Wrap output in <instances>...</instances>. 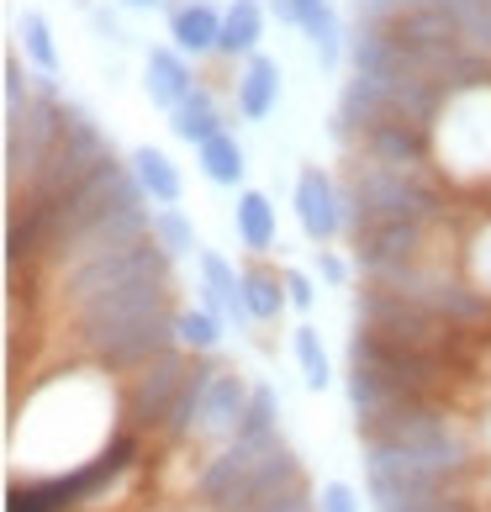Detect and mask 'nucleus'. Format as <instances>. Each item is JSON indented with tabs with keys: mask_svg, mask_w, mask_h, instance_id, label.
Here are the masks:
<instances>
[{
	"mask_svg": "<svg viewBox=\"0 0 491 512\" xmlns=\"http://www.w3.org/2000/svg\"><path fill=\"white\" fill-rule=\"evenodd\" d=\"M175 286L169 280H143V286H127V291H111L101 301L80 307L74 322V338L80 349L106 370H132L143 359H154L164 349L180 344L175 333Z\"/></svg>",
	"mask_w": 491,
	"mask_h": 512,
	"instance_id": "obj_1",
	"label": "nucleus"
},
{
	"mask_svg": "<svg viewBox=\"0 0 491 512\" xmlns=\"http://www.w3.org/2000/svg\"><path fill=\"white\" fill-rule=\"evenodd\" d=\"M301 486H307V470H301L296 449L280 433H259V439L222 444L201 465L191 502L201 512H249V507L286 497V491H301Z\"/></svg>",
	"mask_w": 491,
	"mask_h": 512,
	"instance_id": "obj_2",
	"label": "nucleus"
},
{
	"mask_svg": "<svg viewBox=\"0 0 491 512\" xmlns=\"http://www.w3.org/2000/svg\"><path fill=\"white\" fill-rule=\"evenodd\" d=\"M338 185H344L349 233L375 227V222H444L449 217V196H444L439 169H396L381 159L349 154Z\"/></svg>",
	"mask_w": 491,
	"mask_h": 512,
	"instance_id": "obj_3",
	"label": "nucleus"
},
{
	"mask_svg": "<svg viewBox=\"0 0 491 512\" xmlns=\"http://www.w3.org/2000/svg\"><path fill=\"white\" fill-rule=\"evenodd\" d=\"M460 481H444L439 470L412 460L407 449L386 439H365V491L375 512H476L470 497L455 491Z\"/></svg>",
	"mask_w": 491,
	"mask_h": 512,
	"instance_id": "obj_4",
	"label": "nucleus"
},
{
	"mask_svg": "<svg viewBox=\"0 0 491 512\" xmlns=\"http://www.w3.org/2000/svg\"><path fill=\"white\" fill-rule=\"evenodd\" d=\"M365 439H386L396 449H407L412 460H423L428 470H439L444 481H465L470 465H476V444H470V433L449 412L433 407L428 396L391 407L381 423L365 428Z\"/></svg>",
	"mask_w": 491,
	"mask_h": 512,
	"instance_id": "obj_5",
	"label": "nucleus"
},
{
	"mask_svg": "<svg viewBox=\"0 0 491 512\" xmlns=\"http://www.w3.org/2000/svg\"><path fill=\"white\" fill-rule=\"evenodd\" d=\"M433 164L449 180H491V80L444 101L433 122Z\"/></svg>",
	"mask_w": 491,
	"mask_h": 512,
	"instance_id": "obj_6",
	"label": "nucleus"
},
{
	"mask_svg": "<svg viewBox=\"0 0 491 512\" xmlns=\"http://www.w3.org/2000/svg\"><path fill=\"white\" fill-rule=\"evenodd\" d=\"M169 270H175V259L154 238H143V243H127V249H111V254L74 264V270H64L53 280V291H59V307L74 317L80 307H90V301H101L111 291L143 286V280H169Z\"/></svg>",
	"mask_w": 491,
	"mask_h": 512,
	"instance_id": "obj_7",
	"label": "nucleus"
},
{
	"mask_svg": "<svg viewBox=\"0 0 491 512\" xmlns=\"http://www.w3.org/2000/svg\"><path fill=\"white\" fill-rule=\"evenodd\" d=\"M106 159H117L111 154V143H106V132L101 122L90 117L85 106H74L64 101V127H59V143H53V154L43 159V169H37V180L27 185V201L32 206H53V201H64L74 185H85Z\"/></svg>",
	"mask_w": 491,
	"mask_h": 512,
	"instance_id": "obj_8",
	"label": "nucleus"
},
{
	"mask_svg": "<svg viewBox=\"0 0 491 512\" xmlns=\"http://www.w3.org/2000/svg\"><path fill=\"white\" fill-rule=\"evenodd\" d=\"M59 127H64V96L53 85V74H43L32 85V96L6 111V185H11V196H22L37 180V169H43V159L59 143Z\"/></svg>",
	"mask_w": 491,
	"mask_h": 512,
	"instance_id": "obj_9",
	"label": "nucleus"
},
{
	"mask_svg": "<svg viewBox=\"0 0 491 512\" xmlns=\"http://www.w3.org/2000/svg\"><path fill=\"white\" fill-rule=\"evenodd\" d=\"M354 317H360V328L391 338V344L402 349H418V354H444L449 344H455V322H444L439 312L418 307L412 296L381 286V280H365L360 296H354Z\"/></svg>",
	"mask_w": 491,
	"mask_h": 512,
	"instance_id": "obj_10",
	"label": "nucleus"
},
{
	"mask_svg": "<svg viewBox=\"0 0 491 512\" xmlns=\"http://www.w3.org/2000/svg\"><path fill=\"white\" fill-rule=\"evenodd\" d=\"M196 365H201V354L180 349V344L154 354V359H143V365H132L127 381H122V417L138 433H148V428L164 433L169 428V412H175L180 391L191 386Z\"/></svg>",
	"mask_w": 491,
	"mask_h": 512,
	"instance_id": "obj_11",
	"label": "nucleus"
},
{
	"mask_svg": "<svg viewBox=\"0 0 491 512\" xmlns=\"http://www.w3.org/2000/svg\"><path fill=\"white\" fill-rule=\"evenodd\" d=\"M254 386L243 381L233 365H201L191 381V428H185V444H233L243 428V412H249Z\"/></svg>",
	"mask_w": 491,
	"mask_h": 512,
	"instance_id": "obj_12",
	"label": "nucleus"
},
{
	"mask_svg": "<svg viewBox=\"0 0 491 512\" xmlns=\"http://www.w3.org/2000/svg\"><path fill=\"white\" fill-rule=\"evenodd\" d=\"M433 233H439V222H375V227H360V233H349L354 264H360L365 280H386L396 270H407V264L439 259Z\"/></svg>",
	"mask_w": 491,
	"mask_h": 512,
	"instance_id": "obj_13",
	"label": "nucleus"
},
{
	"mask_svg": "<svg viewBox=\"0 0 491 512\" xmlns=\"http://www.w3.org/2000/svg\"><path fill=\"white\" fill-rule=\"evenodd\" d=\"M148 233H154V212H148V206H122V212H111V217H101V222H90L85 233L64 238L59 249L48 254V264H53V280H59L64 270H74V264L96 259V254L127 249V243H143Z\"/></svg>",
	"mask_w": 491,
	"mask_h": 512,
	"instance_id": "obj_14",
	"label": "nucleus"
},
{
	"mask_svg": "<svg viewBox=\"0 0 491 512\" xmlns=\"http://www.w3.org/2000/svg\"><path fill=\"white\" fill-rule=\"evenodd\" d=\"M296 227L307 233V243H317V249H328L333 238L349 233V217H344V185H338V175H328L323 164H307L296 175Z\"/></svg>",
	"mask_w": 491,
	"mask_h": 512,
	"instance_id": "obj_15",
	"label": "nucleus"
},
{
	"mask_svg": "<svg viewBox=\"0 0 491 512\" xmlns=\"http://www.w3.org/2000/svg\"><path fill=\"white\" fill-rule=\"evenodd\" d=\"M169 43L185 59H212L222 43V11L212 0H169Z\"/></svg>",
	"mask_w": 491,
	"mask_h": 512,
	"instance_id": "obj_16",
	"label": "nucleus"
},
{
	"mask_svg": "<svg viewBox=\"0 0 491 512\" xmlns=\"http://www.w3.org/2000/svg\"><path fill=\"white\" fill-rule=\"evenodd\" d=\"M143 90H148V101H154L159 111H175L196 90V59H185L175 43L148 48V59H143Z\"/></svg>",
	"mask_w": 491,
	"mask_h": 512,
	"instance_id": "obj_17",
	"label": "nucleus"
},
{
	"mask_svg": "<svg viewBox=\"0 0 491 512\" xmlns=\"http://www.w3.org/2000/svg\"><path fill=\"white\" fill-rule=\"evenodd\" d=\"M280 64L270 53H249V59L238 64V80H233V101H238V117L243 122H264L270 111L280 106Z\"/></svg>",
	"mask_w": 491,
	"mask_h": 512,
	"instance_id": "obj_18",
	"label": "nucleus"
},
{
	"mask_svg": "<svg viewBox=\"0 0 491 512\" xmlns=\"http://www.w3.org/2000/svg\"><path fill=\"white\" fill-rule=\"evenodd\" d=\"M196 264H201V307H212L222 322H238V328L254 322L249 307H243V270H233V264L212 249H201Z\"/></svg>",
	"mask_w": 491,
	"mask_h": 512,
	"instance_id": "obj_19",
	"label": "nucleus"
},
{
	"mask_svg": "<svg viewBox=\"0 0 491 512\" xmlns=\"http://www.w3.org/2000/svg\"><path fill=\"white\" fill-rule=\"evenodd\" d=\"M233 233L243 243V254H270L275 238H280V217H275V201L254 191V185H238V206H233Z\"/></svg>",
	"mask_w": 491,
	"mask_h": 512,
	"instance_id": "obj_20",
	"label": "nucleus"
},
{
	"mask_svg": "<svg viewBox=\"0 0 491 512\" xmlns=\"http://www.w3.org/2000/svg\"><path fill=\"white\" fill-rule=\"evenodd\" d=\"M243 307H249L254 322H275L280 312L291 307L286 296V270H275L270 254H249V264H243Z\"/></svg>",
	"mask_w": 491,
	"mask_h": 512,
	"instance_id": "obj_21",
	"label": "nucleus"
},
{
	"mask_svg": "<svg viewBox=\"0 0 491 512\" xmlns=\"http://www.w3.org/2000/svg\"><path fill=\"white\" fill-rule=\"evenodd\" d=\"M127 164H132V175H138L143 196L154 201V206H180L185 180H180V169H175V159H169L164 148L143 143V148H132V154H127Z\"/></svg>",
	"mask_w": 491,
	"mask_h": 512,
	"instance_id": "obj_22",
	"label": "nucleus"
},
{
	"mask_svg": "<svg viewBox=\"0 0 491 512\" xmlns=\"http://www.w3.org/2000/svg\"><path fill=\"white\" fill-rule=\"evenodd\" d=\"M259 37H264V6H259V0H228V6H222L217 59L243 64L249 53H259Z\"/></svg>",
	"mask_w": 491,
	"mask_h": 512,
	"instance_id": "obj_23",
	"label": "nucleus"
},
{
	"mask_svg": "<svg viewBox=\"0 0 491 512\" xmlns=\"http://www.w3.org/2000/svg\"><path fill=\"white\" fill-rule=\"evenodd\" d=\"M222 127H228V122H222V106L212 96V85H196L191 96L169 111V132H175L180 143H191V148H201L206 138H217Z\"/></svg>",
	"mask_w": 491,
	"mask_h": 512,
	"instance_id": "obj_24",
	"label": "nucleus"
},
{
	"mask_svg": "<svg viewBox=\"0 0 491 512\" xmlns=\"http://www.w3.org/2000/svg\"><path fill=\"white\" fill-rule=\"evenodd\" d=\"M196 164H201V175L212 180V185H243V175H249V159H243V143L233 138L228 127L217 132V138H206L196 148Z\"/></svg>",
	"mask_w": 491,
	"mask_h": 512,
	"instance_id": "obj_25",
	"label": "nucleus"
},
{
	"mask_svg": "<svg viewBox=\"0 0 491 512\" xmlns=\"http://www.w3.org/2000/svg\"><path fill=\"white\" fill-rule=\"evenodd\" d=\"M222 322L212 307H180L175 312V333H180V349H191V354H201V359H212L217 349H222Z\"/></svg>",
	"mask_w": 491,
	"mask_h": 512,
	"instance_id": "obj_26",
	"label": "nucleus"
},
{
	"mask_svg": "<svg viewBox=\"0 0 491 512\" xmlns=\"http://www.w3.org/2000/svg\"><path fill=\"white\" fill-rule=\"evenodd\" d=\"M16 37H22V59L37 74H59V43H53V27L43 11H22L16 22Z\"/></svg>",
	"mask_w": 491,
	"mask_h": 512,
	"instance_id": "obj_27",
	"label": "nucleus"
},
{
	"mask_svg": "<svg viewBox=\"0 0 491 512\" xmlns=\"http://www.w3.org/2000/svg\"><path fill=\"white\" fill-rule=\"evenodd\" d=\"M148 238H154L175 264H180V259H191V254H201L196 227H191V217H185L180 206H154V233H148Z\"/></svg>",
	"mask_w": 491,
	"mask_h": 512,
	"instance_id": "obj_28",
	"label": "nucleus"
},
{
	"mask_svg": "<svg viewBox=\"0 0 491 512\" xmlns=\"http://www.w3.org/2000/svg\"><path fill=\"white\" fill-rule=\"evenodd\" d=\"M291 349H296V365H301V381L307 391H328L333 386V365H328V349H323V333L312 322H301L291 333Z\"/></svg>",
	"mask_w": 491,
	"mask_h": 512,
	"instance_id": "obj_29",
	"label": "nucleus"
},
{
	"mask_svg": "<svg viewBox=\"0 0 491 512\" xmlns=\"http://www.w3.org/2000/svg\"><path fill=\"white\" fill-rule=\"evenodd\" d=\"M301 32L312 37V53H317V64H323V69H333L338 59H349V43H344V27H338L333 6H317L307 22H301Z\"/></svg>",
	"mask_w": 491,
	"mask_h": 512,
	"instance_id": "obj_30",
	"label": "nucleus"
},
{
	"mask_svg": "<svg viewBox=\"0 0 491 512\" xmlns=\"http://www.w3.org/2000/svg\"><path fill=\"white\" fill-rule=\"evenodd\" d=\"M460 270L476 280V291H486L491 296V217L470 233L465 243H460Z\"/></svg>",
	"mask_w": 491,
	"mask_h": 512,
	"instance_id": "obj_31",
	"label": "nucleus"
},
{
	"mask_svg": "<svg viewBox=\"0 0 491 512\" xmlns=\"http://www.w3.org/2000/svg\"><path fill=\"white\" fill-rule=\"evenodd\" d=\"M259 433H280V402H275V391H270V386H254L238 439H259Z\"/></svg>",
	"mask_w": 491,
	"mask_h": 512,
	"instance_id": "obj_32",
	"label": "nucleus"
},
{
	"mask_svg": "<svg viewBox=\"0 0 491 512\" xmlns=\"http://www.w3.org/2000/svg\"><path fill=\"white\" fill-rule=\"evenodd\" d=\"M460 32H465V43H470V48L491 59V0H476V6L460 16Z\"/></svg>",
	"mask_w": 491,
	"mask_h": 512,
	"instance_id": "obj_33",
	"label": "nucleus"
},
{
	"mask_svg": "<svg viewBox=\"0 0 491 512\" xmlns=\"http://www.w3.org/2000/svg\"><path fill=\"white\" fill-rule=\"evenodd\" d=\"M407 0H354V27H391Z\"/></svg>",
	"mask_w": 491,
	"mask_h": 512,
	"instance_id": "obj_34",
	"label": "nucleus"
},
{
	"mask_svg": "<svg viewBox=\"0 0 491 512\" xmlns=\"http://www.w3.org/2000/svg\"><path fill=\"white\" fill-rule=\"evenodd\" d=\"M317 512H360V497H354L349 481H323V491H317Z\"/></svg>",
	"mask_w": 491,
	"mask_h": 512,
	"instance_id": "obj_35",
	"label": "nucleus"
},
{
	"mask_svg": "<svg viewBox=\"0 0 491 512\" xmlns=\"http://www.w3.org/2000/svg\"><path fill=\"white\" fill-rule=\"evenodd\" d=\"M0 74H6V111H11V106H22V101L32 96L27 69H22V53H6V69H0Z\"/></svg>",
	"mask_w": 491,
	"mask_h": 512,
	"instance_id": "obj_36",
	"label": "nucleus"
},
{
	"mask_svg": "<svg viewBox=\"0 0 491 512\" xmlns=\"http://www.w3.org/2000/svg\"><path fill=\"white\" fill-rule=\"evenodd\" d=\"M286 296H291V312H312V307H317L312 275H307V270H286Z\"/></svg>",
	"mask_w": 491,
	"mask_h": 512,
	"instance_id": "obj_37",
	"label": "nucleus"
},
{
	"mask_svg": "<svg viewBox=\"0 0 491 512\" xmlns=\"http://www.w3.org/2000/svg\"><path fill=\"white\" fill-rule=\"evenodd\" d=\"M249 512H317V497H312L307 486H301V491H286V497H270V502L249 507Z\"/></svg>",
	"mask_w": 491,
	"mask_h": 512,
	"instance_id": "obj_38",
	"label": "nucleus"
},
{
	"mask_svg": "<svg viewBox=\"0 0 491 512\" xmlns=\"http://www.w3.org/2000/svg\"><path fill=\"white\" fill-rule=\"evenodd\" d=\"M317 270H323V280H328V286H349V264L338 259L333 249H317Z\"/></svg>",
	"mask_w": 491,
	"mask_h": 512,
	"instance_id": "obj_39",
	"label": "nucleus"
},
{
	"mask_svg": "<svg viewBox=\"0 0 491 512\" xmlns=\"http://www.w3.org/2000/svg\"><path fill=\"white\" fill-rule=\"evenodd\" d=\"M407 6H428V11H444V16H455V22H460L476 0H407Z\"/></svg>",
	"mask_w": 491,
	"mask_h": 512,
	"instance_id": "obj_40",
	"label": "nucleus"
},
{
	"mask_svg": "<svg viewBox=\"0 0 491 512\" xmlns=\"http://www.w3.org/2000/svg\"><path fill=\"white\" fill-rule=\"evenodd\" d=\"M270 16H280L286 27H301V0H270Z\"/></svg>",
	"mask_w": 491,
	"mask_h": 512,
	"instance_id": "obj_41",
	"label": "nucleus"
},
{
	"mask_svg": "<svg viewBox=\"0 0 491 512\" xmlns=\"http://www.w3.org/2000/svg\"><path fill=\"white\" fill-rule=\"evenodd\" d=\"M117 6H127V11H159L164 0H117Z\"/></svg>",
	"mask_w": 491,
	"mask_h": 512,
	"instance_id": "obj_42",
	"label": "nucleus"
},
{
	"mask_svg": "<svg viewBox=\"0 0 491 512\" xmlns=\"http://www.w3.org/2000/svg\"><path fill=\"white\" fill-rule=\"evenodd\" d=\"M486 444H491V412H486Z\"/></svg>",
	"mask_w": 491,
	"mask_h": 512,
	"instance_id": "obj_43",
	"label": "nucleus"
},
{
	"mask_svg": "<svg viewBox=\"0 0 491 512\" xmlns=\"http://www.w3.org/2000/svg\"><path fill=\"white\" fill-rule=\"evenodd\" d=\"M481 486H486V491H491V470H486V476H481Z\"/></svg>",
	"mask_w": 491,
	"mask_h": 512,
	"instance_id": "obj_44",
	"label": "nucleus"
}]
</instances>
